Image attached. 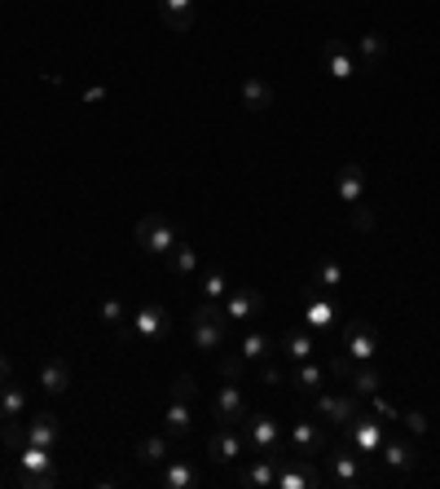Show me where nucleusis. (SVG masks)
Returning <instances> with one entry per match:
<instances>
[{
    "instance_id": "nucleus-13",
    "label": "nucleus",
    "mask_w": 440,
    "mask_h": 489,
    "mask_svg": "<svg viewBox=\"0 0 440 489\" xmlns=\"http://www.w3.org/2000/svg\"><path fill=\"white\" fill-rule=\"evenodd\" d=\"M334 194H339L343 208L361 203V194H366V172H361V163H343V167H339V176H334Z\"/></svg>"
},
{
    "instance_id": "nucleus-22",
    "label": "nucleus",
    "mask_w": 440,
    "mask_h": 489,
    "mask_svg": "<svg viewBox=\"0 0 440 489\" xmlns=\"http://www.w3.org/2000/svg\"><path fill=\"white\" fill-rule=\"evenodd\" d=\"M384 54H387V40L379 31H366V36L357 40V66H361V71H379V66H384Z\"/></svg>"
},
{
    "instance_id": "nucleus-4",
    "label": "nucleus",
    "mask_w": 440,
    "mask_h": 489,
    "mask_svg": "<svg viewBox=\"0 0 440 489\" xmlns=\"http://www.w3.org/2000/svg\"><path fill=\"white\" fill-rule=\"evenodd\" d=\"M357 415H361V397L357 392H317V419L326 428L343 433Z\"/></svg>"
},
{
    "instance_id": "nucleus-17",
    "label": "nucleus",
    "mask_w": 440,
    "mask_h": 489,
    "mask_svg": "<svg viewBox=\"0 0 440 489\" xmlns=\"http://www.w3.org/2000/svg\"><path fill=\"white\" fill-rule=\"evenodd\" d=\"M282 353H286L291 362H313V353H317V330L291 326V330L282 335Z\"/></svg>"
},
{
    "instance_id": "nucleus-23",
    "label": "nucleus",
    "mask_w": 440,
    "mask_h": 489,
    "mask_svg": "<svg viewBox=\"0 0 440 489\" xmlns=\"http://www.w3.org/2000/svg\"><path fill=\"white\" fill-rule=\"evenodd\" d=\"M238 98H242V107H247V110H269V107H274V84H269V80H260V75H251V80H242Z\"/></svg>"
},
{
    "instance_id": "nucleus-33",
    "label": "nucleus",
    "mask_w": 440,
    "mask_h": 489,
    "mask_svg": "<svg viewBox=\"0 0 440 489\" xmlns=\"http://www.w3.org/2000/svg\"><path fill=\"white\" fill-rule=\"evenodd\" d=\"M172 270L181 273V278H194V273H199V252H194L190 243H176V247H172Z\"/></svg>"
},
{
    "instance_id": "nucleus-2",
    "label": "nucleus",
    "mask_w": 440,
    "mask_h": 489,
    "mask_svg": "<svg viewBox=\"0 0 440 489\" xmlns=\"http://www.w3.org/2000/svg\"><path fill=\"white\" fill-rule=\"evenodd\" d=\"M132 234H137V247H146L155 256H172V247L181 243V225L167 220L164 212H146V217L132 225Z\"/></svg>"
},
{
    "instance_id": "nucleus-9",
    "label": "nucleus",
    "mask_w": 440,
    "mask_h": 489,
    "mask_svg": "<svg viewBox=\"0 0 440 489\" xmlns=\"http://www.w3.org/2000/svg\"><path fill=\"white\" fill-rule=\"evenodd\" d=\"M229 322H251L256 313H265V296L256 287H229V296L220 300Z\"/></svg>"
},
{
    "instance_id": "nucleus-40",
    "label": "nucleus",
    "mask_w": 440,
    "mask_h": 489,
    "mask_svg": "<svg viewBox=\"0 0 440 489\" xmlns=\"http://www.w3.org/2000/svg\"><path fill=\"white\" fill-rule=\"evenodd\" d=\"M220 375H224V380H238V375H242V357H238V353H224V357H220Z\"/></svg>"
},
{
    "instance_id": "nucleus-30",
    "label": "nucleus",
    "mask_w": 440,
    "mask_h": 489,
    "mask_svg": "<svg viewBox=\"0 0 440 489\" xmlns=\"http://www.w3.org/2000/svg\"><path fill=\"white\" fill-rule=\"evenodd\" d=\"M334 318H339V309H334L330 300H313V305H304V322H309V330H330Z\"/></svg>"
},
{
    "instance_id": "nucleus-35",
    "label": "nucleus",
    "mask_w": 440,
    "mask_h": 489,
    "mask_svg": "<svg viewBox=\"0 0 440 489\" xmlns=\"http://www.w3.org/2000/svg\"><path fill=\"white\" fill-rule=\"evenodd\" d=\"M102 322H106V326H123V322H128V313H123V305H119L114 296L102 300Z\"/></svg>"
},
{
    "instance_id": "nucleus-37",
    "label": "nucleus",
    "mask_w": 440,
    "mask_h": 489,
    "mask_svg": "<svg viewBox=\"0 0 440 489\" xmlns=\"http://www.w3.org/2000/svg\"><path fill=\"white\" fill-rule=\"evenodd\" d=\"M401 424H405V433H414V436L427 433V415L423 410H401Z\"/></svg>"
},
{
    "instance_id": "nucleus-31",
    "label": "nucleus",
    "mask_w": 440,
    "mask_h": 489,
    "mask_svg": "<svg viewBox=\"0 0 440 489\" xmlns=\"http://www.w3.org/2000/svg\"><path fill=\"white\" fill-rule=\"evenodd\" d=\"M313 282H317L322 291H339V287L348 282V273H343V265H339L334 256H326V261H322V265L313 270Z\"/></svg>"
},
{
    "instance_id": "nucleus-14",
    "label": "nucleus",
    "mask_w": 440,
    "mask_h": 489,
    "mask_svg": "<svg viewBox=\"0 0 440 489\" xmlns=\"http://www.w3.org/2000/svg\"><path fill=\"white\" fill-rule=\"evenodd\" d=\"M13 459H18V472H27V476H45V472H54V450H45V445L22 441V445L13 450Z\"/></svg>"
},
{
    "instance_id": "nucleus-19",
    "label": "nucleus",
    "mask_w": 440,
    "mask_h": 489,
    "mask_svg": "<svg viewBox=\"0 0 440 489\" xmlns=\"http://www.w3.org/2000/svg\"><path fill=\"white\" fill-rule=\"evenodd\" d=\"M159 18H164L167 31L185 36L194 27V0H159Z\"/></svg>"
},
{
    "instance_id": "nucleus-36",
    "label": "nucleus",
    "mask_w": 440,
    "mask_h": 489,
    "mask_svg": "<svg viewBox=\"0 0 440 489\" xmlns=\"http://www.w3.org/2000/svg\"><path fill=\"white\" fill-rule=\"evenodd\" d=\"M62 476L57 472H45V476H27V472H18V485L22 489H54Z\"/></svg>"
},
{
    "instance_id": "nucleus-32",
    "label": "nucleus",
    "mask_w": 440,
    "mask_h": 489,
    "mask_svg": "<svg viewBox=\"0 0 440 489\" xmlns=\"http://www.w3.org/2000/svg\"><path fill=\"white\" fill-rule=\"evenodd\" d=\"M238 357H242V362H265V357H269V335L247 330V335H242V344H238Z\"/></svg>"
},
{
    "instance_id": "nucleus-6",
    "label": "nucleus",
    "mask_w": 440,
    "mask_h": 489,
    "mask_svg": "<svg viewBox=\"0 0 440 489\" xmlns=\"http://www.w3.org/2000/svg\"><path fill=\"white\" fill-rule=\"evenodd\" d=\"M343 436H348V445L366 459V454H379V445L387 441V424L379 415H357V419L343 428Z\"/></svg>"
},
{
    "instance_id": "nucleus-28",
    "label": "nucleus",
    "mask_w": 440,
    "mask_h": 489,
    "mask_svg": "<svg viewBox=\"0 0 440 489\" xmlns=\"http://www.w3.org/2000/svg\"><path fill=\"white\" fill-rule=\"evenodd\" d=\"M379 388H384V375H379L370 362H361V371L348 375V392H357V397H375Z\"/></svg>"
},
{
    "instance_id": "nucleus-8",
    "label": "nucleus",
    "mask_w": 440,
    "mask_h": 489,
    "mask_svg": "<svg viewBox=\"0 0 440 489\" xmlns=\"http://www.w3.org/2000/svg\"><path fill=\"white\" fill-rule=\"evenodd\" d=\"M286 454L322 459V454H326V428H322V424H309V419L291 424V433H286Z\"/></svg>"
},
{
    "instance_id": "nucleus-43",
    "label": "nucleus",
    "mask_w": 440,
    "mask_h": 489,
    "mask_svg": "<svg viewBox=\"0 0 440 489\" xmlns=\"http://www.w3.org/2000/svg\"><path fill=\"white\" fill-rule=\"evenodd\" d=\"M4 375H9V357H0V383H4Z\"/></svg>"
},
{
    "instance_id": "nucleus-34",
    "label": "nucleus",
    "mask_w": 440,
    "mask_h": 489,
    "mask_svg": "<svg viewBox=\"0 0 440 489\" xmlns=\"http://www.w3.org/2000/svg\"><path fill=\"white\" fill-rule=\"evenodd\" d=\"M229 296V278L220 270H207L203 273V300H224Z\"/></svg>"
},
{
    "instance_id": "nucleus-16",
    "label": "nucleus",
    "mask_w": 440,
    "mask_h": 489,
    "mask_svg": "<svg viewBox=\"0 0 440 489\" xmlns=\"http://www.w3.org/2000/svg\"><path fill=\"white\" fill-rule=\"evenodd\" d=\"M159 468H164V472L155 476V485L159 489H194L199 485V472H194L185 459H164Z\"/></svg>"
},
{
    "instance_id": "nucleus-27",
    "label": "nucleus",
    "mask_w": 440,
    "mask_h": 489,
    "mask_svg": "<svg viewBox=\"0 0 440 489\" xmlns=\"http://www.w3.org/2000/svg\"><path fill=\"white\" fill-rule=\"evenodd\" d=\"M167 459V433H150L137 441V463H146V468H159Z\"/></svg>"
},
{
    "instance_id": "nucleus-5",
    "label": "nucleus",
    "mask_w": 440,
    "mask_h": 489,
    "mask_svg": "<svg viewBox=\"0 0 440 489\" xmlns=\"http://www.w3.org/2000/svg\"><path fill=\"white\" fill-rule=\"evenodd\" d=\"M326 485H339V489H352L361 485V459L352 445H326Z\"/></svg>"
},
{
    "instance_id": "nucleus-25",
    "label": "nucleus",
    "mask_w": 440,
    "mask_h": 489,
    "mask_svg": "<svg viewBox=\"0 0 440 489\" xmlns=\"http://www.w3.org/2000/svg\"><path fill=\"white\" fill-rule=\"evenodd\" d=\"M238 481L247 489H277V459H265V454H260Z\"/></svg>"
},
{
    "instance_id": "nucleus-39",
    "label": "nucleus",
    "mask_w": 440,
    "mask_h": 489,
    "mask_svg": "<svg viewBox=\"0 0 440 489\" xmlns=\"http://www.w3.org/2000/svg\"><path fill=\"white\" fill-rule=\"evenodd\" d=\"M352 229H375V212L366 208V203H352Z\"/></svg>"
},
{
    "instance_id": "nucleus-18",
    "label": "nucleus",
    "mask_w": 440,
    "mask_h": 489,
    "mask_svg": "<svg viewBox=\"0 0 440 489\" xmlns=\"http://www.w3.org/2000/svg\"><path fill=\"white\" fill-rule=\"evenodd\" d=\"M40 388H45L49 397H62V392L71 388V362H66V357H45V362H40Z\"/></svg>"
},
{
    "instance_id": "nucleus-15",
    "label": "nucleus",
    "mask_w": 440,
    "mask_h": 489,
    "mask_svg": "<svg viewBox=\"0 0 440 489\" xmlns=\"http://www.w3.org/2000/svg\"><path fill=\"white\" fill-rule=\"evenodd\" d=\"M379 454H384L387 472H414L419 468V450L410 441H401V436H387L384 445H379Z\"/></svg>"
},
{
    "instance_id": "nucleus-7",
    "label": "nucleus",
    "mask_w": 440,
    "mask_h": 489,
    "mask_svg": "<svg viewBox=\"0 0 440 489\" xmlns=\"http://www.w3.org/2000/svg\"><path fill=\"white\" fill-rule=\"evenodd\" d=\"M212 415H216L220 428H238V424L247 419V392H242V383L238 380L220 383L216 401H212Z\"/></svg>"
},
{
    "instance_id": "nucleus-42",
    "label": "nucleus",
    "mask_w": 440,
    "mask_h": 489,
    "mask_svg": "<svg viewBox=\"0 0 440 489\" xmlns=\"http://www.w3.org/2000/svg\"><path fill=\"white\" fill-rule=\"evenodd\" d=\"M106 98H110V89H102V84H93V89L84 93V102H89V107H97V102H106Z\"/></svg>"
},
{
    "instance_id": "nucleus-41",
    "label": "nucleus",
    "mask_w": 440,
    "mask_h": 489,
    "mask_svg": "<svg viewBox=\"0 0 440 489\" xmlns=\"http://www.w3.org/2000/svg\"><path fill=\"white\" fill-rule=\"evenodd\" d=\"M172 397H181V401L194 397V375H176V380H172Z\"/></svg>"
},
{
    "instance_id": "nucleus-29",
    "label": "nucleus",
    "mask_w": 440,
    "mask_h": 489,
    "mask_svg": "<svg viewBox=\"0 0 440 489\" xmlns=\"http://www.w3.org/2000/svg\"><path fill=\"white\" fill-rule=\"evenodd\" d=\"M164 433H167V441H185V436H190V410H185V401H181V397L167 406Z\"/></svg>"
},
{
    "instance_id": "nucleus-24",
    "label": "nucleus",
    "mask_w": 440,
    "mask_h": 489,
    "mask_svg": "<svg viewBox=\"0 0 440 489\" xmlns=\"http://www.w3.org/2000/svg\"><path fill=\"white\" fill-rule=\"evenodd\" d=\"M224 330H229V322H190V335H194L199 353H220L224 348Z\"/></svg>"
},
{
    "instance_id": "nucleus-1",
    "label": "nucleus",
    "mask_w": 440,
    "mask_h": 489,
    "mask_svg": "<svg viewBox=\"0 0 440 489\" xmlns=\"http://www.w3.org/2000/svg\"><path fill=\"white\" fill-rule=\"evenodd\" d=\"M238 433H242V441H247L256 454H265V459H282V454H286V436H282V424H277L274 415H247V419L238 424Z\"/></svg>"
},
{
    "instance_id": "nucleus-21",
    "label": "nucleus",
    "mask_w": 440,
    "mask_h": 489,
    "mask_svg": "<svg viewBox=\"0 0 440 489\" xmlns=\"http://www.w3.org/2000/svg\"><path fill=\"white\" fill-rule=\"evenodd\" d=\"M27 415V388H18V383H0V424H18Z\"/></svg>"
},
{
    "instance_id": "nucleus-3",
    "label": "nucleus",
    "mask_w": 440,
    "mask_h": 489,
    "mask_svg": "<svg viewBox=\"0 0 440 489\" xmlns=\"http://www.w3.org/2000/svg\"><path fill=\"white\" fill-rule=\"evenodd\" d=\"M352 366H361V362H375L379 357V330L366 322V318H352V322L343 326V348H339Z\"/></svg>"
},
{
    "instance_id": "nucleus-12",
    "label": "nucleus",
    "mask_w": 440,
    "mask_h": 489,
    "mask_svg": "<svg viewBox=\"0 0 440 489\" xmlns=\"http://www.w3.org/2000/svg\"><path fill=\"white\" fill-rule=\"evenodd\" d=\"M242 450H247V441L238 428H216L212 441H207V459L216 463V468H229V463H238L242 459Z\"/></svg>"
},
{
    "instance_id": "nucleus-20",
    "label": "nucleus",
    "mask_w": 440,
    "mask_h": 489,
    "mask_svg": "<svg viewBox=\"0 0 440 489\" xmlns=\"http://www.w3.org/2000/svg\"><path fill=\"white\" fill-rule=\"evenodd\" d=\"M322 383H326V366H317V362H295V371H291V388H295L300 397H317Z\"/></svg>"
},
{
    "instance_id": "nucleus-38",
    "label": "nucleus",
    "mask_w": 440,
    "mask_h": 489,
    "mask_svg": "<svg viewBox=\"0 0 440 489\" xmlns=\"http://www.w3.org/2000/svg\"><path fill=\"white\" fill-rule=\"evenodd\" d=\"M370 401H375V415H379V419H384V424H401V410H396V406H392V401H384V397H379V392H375V397H370Z\"/></svg>"
},
{
    "instance_id": "nucleus-10",
    "label": "nucleus",
    "mask_w": 440,
    "mask_h": 489,
    "mask_svg": "<svg viewBox=\"0 0 440 489\" xmlns=\"http://www.w3.org/2000/svg\"><path fill=\"white\" fill-rule=\"evenodd\" d=\"M132 330L141 339H150V344H164L167 335H172V318H167L164 305H146V309L132 313Z\"/></svg>"
},
{
    "instance_id": "nucleus-11",
    "label": "nucleus",
    "mask_w": 440,
    "mask_h": 489,
    "mask_svg": "<svg viewBox=\"0 0 440 489\" xmlns=\"http://www.w3.org/2000/svg\"><path fill=\"white\" fill-rule=\"evenodd\" d=\"M322 66H326V75L330 80H352L361 66H357V49L352 45H343V40H330L326 49H322Z\"/></svg>"
},
{
    "instance_id": "nucleus-26",
    "label": "nucleus",
    "mask_w": 440,
    "mask_h": 489,
    "mask_svg": "<svg viewBox=\"0 0 440 489\" xmlns=\"http://www.w3.org/2000/svg\"><path fill=\"white\" fill-rule=\"evenodd\" d=\"M27 441H31V445L54 450L57 441H62V424H57V415H36V419L27 424Z\"/></svg>"
}]
</instances>
